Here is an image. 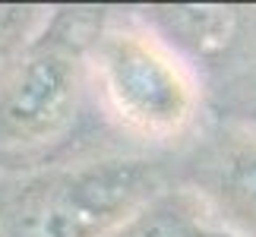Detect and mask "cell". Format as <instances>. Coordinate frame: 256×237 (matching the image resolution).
<instances>
[{
	"label": "cell",
	"instance_id": "obj_1",
	"mask_svg": "<svg viewBox=\"0 0 256 237\" xmlns=\"http://www.w3.org/2000/svg\"><path fill=\"white\" fill-rule=\"evenodd\" d=\"M88 88L124 133L168 142L193 126L202 88L186 57L146 22H108L86 38Z\"/></svg>",
	"mask_w": 256,
	"mask_h": 237
},
{
	"label": "cell",
	"instance_id": "obj_2",
	"mask_svg": "<svg viewBox=\"0 0 256 237\" xmlns=\"http://www.w3.org/2000/svg\"><path fill=\"white\" fill-rule=\"evenodd\" d=\"M86 38L76 16L57 13L0 66V158H35L80 124L88 92Z\"/></svg>",
	"mask_w": 256,
	"mask_h": 237
},
{
	"label": "cell",
	"instance_id": "obj_3",
	"mask_svg": "<svg viewBox=\"0 0 256 237\" xmlns=\"http://www.w3.org/2000/svg\"><path fill=\"white\" fill-rule=\"evenodd\" d=\"M162 186L158 168L133 158L57 168L0 196V237H102Z\"/></svg>",
	"mask_w": 256,
	"mask_h": 237
},
{
	"label": "cell",
	"instance_id": "obj_4",
	"mask_svg": "<svg viewBox=\"0 0 256 237\" xmlns=\"http://www.w3.org/2000/svg\"><path fill=\"white\" fill-rule=\"evenodd\" d=\"M193 190L218 231L256 237V136L228 142Z\"/></svg>",
	"mask_w": 256,
	"mask_h": 237
},
{
	"label": "cell",
	"instance_id": "obj_5",
	"mask_svg": "<svg viewBox=\"0 0 256 237\" xmlns=\"http://www.w3.org/2000/svg\"><path fill=\"white\" fill-rule=\"evenodd\" d=\"M215 224L193 186L155 190L102 237H212Z\"/></svg>",
	"mask_w": 256,
	"mask_h": 237
},
{
	"label": "cell",
	"instance_id": "obj_6",
	"mask_svg": "<svg viewBox=\"0 0 256 237\" xmlns=\"http://www.w3.org/2000/svg\"><path fill=\"white\" fill-rule=\"evenodd\" d=\"M44 6H0V66L10 64L48 26Z\"/></svg>",
	"mask_w": 256,
	"mask_h": 237
},
{
	"label": "cell",
	"instance_id": "obj_7",
	"mask_svg": "<svg viewBox=\"0 0 256 237\" xmlns=\"http://www.w3.org/2000/svg\"><path fill=\"white\" fill-rule=\"evenodd\" d=\"M212 237H231V234H224V231H218V228H215V231H212Z\"/></svg>",
	"mask_w": 256,
	"mask_h": 237
}]
</instances>
